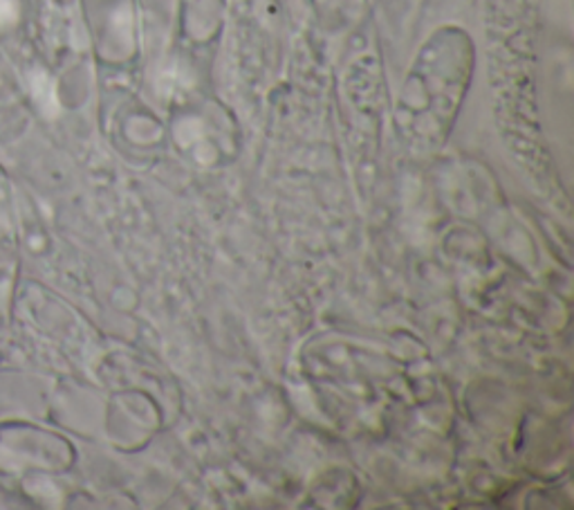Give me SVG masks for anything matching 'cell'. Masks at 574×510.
Here are the masks:
<instances>
[{
	"label": "cell",
	"instance_id": "cell-1",
	"mask_svg": "<svg viewBox=\"0 0 574 510\" xmlns=\"http://www.w3.org/2000/svg\"><path fill=\"white\" fill-rule=\"evenodd\" d=\"M29 91L34 102L38 104L40 112L46 117H57L59 115V97H57V86L44 70H34L29 74Z\"/></svg>",
	"mask_w": 574,
	"mask_h": 510
},
{
	"label": "cell",
	"instance_id": "cell-2",
	"mask_svg": "<svg viewBox=\"0 0 574 510\" xmlns=\"http://www.w3.org/2000/svg\"><path fill=\"white\" fill-rule=\"evenodd\" d=\"M19 16V10L14 5V0H0V27L12 25Z\"/></svg>",
	"mask_w": 574,
	"mask_h": 510
}]
</instances>
